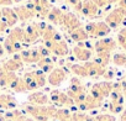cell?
I'll return each mask as SVG.
<instances>
[{
    "label": "cell",
    "instance_id": "obj_1",
    "mask_svg": "<svg viewBox=\"0 0 126 121\" xmlns=\"http://www.w3.org/2000/svg\"><path fill=\"white\" fill-rule=\"evenodd\" d=\"M64 79H66V73L62 69H54L48 77V82L52 85H59Z\"/></svg>",
    "mask_w": 126,
    "mask_h": 121
},
{
    "label": "cell",
    "instance_id": "obj_2",
    "mask_svg": "<svg viewBox=\"0 0 126 121\" xmlns=\"http://www.w3.org/2000/svg\"><path fill=\"white\" fill-rule=\"evenodd\" d=\"M16 106V101L13 96L0 95V109H11Z\"/></svg>",
    "mask_w": 126,
    "mask_h": 121
},
{
    "label": "cell",
    "instance_id": "obj_3",
    "mask_svg": "<svg viewBox=\"0 0 126 121\" xmlns=\"http://www.w3.org/2000/svg\"><path fill=\"white\" fill-rule=\"evenodd\" d=\"M29 101L37 104V105H42V104H46L48 101V98L43 93H35V94H31L29 96Z\"/></svg>",
    "mask_w": 126,
    "mask_h": 121
},
{
    "label": "cell",
    "instance_id": "obj_4",
    "mask_svg": "<svg viewBox=\"0 0 126 121\" xmlns=\"http://www.w3.org/2000/svg\"><path fill=\"white\" fill-rule=\"evenodd\" d=\"M115 63H116V64H125V63H126V59H125V57H122V56H116V57H115Z\"/></svg>",
    "mask_w": 126,
    "mask_h": 121
},
{
    "label": "cell",
    "instance_id": "obj_5",
    "mask_svg": "<svg viewBox=\"0 0 126 121\" xmlns=\"http://www.w3.org/2000/svg\"><path fill=\"white\" fill-rule=\"evenodd\" d=\"M121 121H126V112L122 115V117H121Z\"/></svg>",
    "mask_w": 126,
    "mask_h": 121
}]
</instances>
